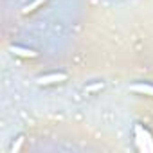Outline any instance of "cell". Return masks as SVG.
Returning <instances> with one entry per match:
<instances>
[{"label": "cell", "mask_w": 153, "mask_h": 153, "mask_svg": "<svg viewBox=\"0 0 153 153\" xmlns=\"http://www.w3.org/2000/svg\"><path fill=\"white\" fill-rule=\"evenodd\" d=\"M133 133H135V144L142 153H153V135L149 133V130H146L142 124H135L133 126Z\"/></svg>", "instance_id": "1"}, {"label": "cell", "mask_w": 153, "mask_h": 153, "mask_svg": "<svg viewBox=\"0 0 153 153\" xmlns=\"http://www.w3.org/2000/svg\"><path fill=\"white\" fill-rule=\"evenodd\" d=\"M67 79V74L63 72H51V74H43L36 78V83L40 87H47V85H54V83H61Z\"/></svg>", "instance_id": "2"}, {"label": "cell", "mask_w": 153, "mask_h": 153, "mask_svg": "<svg viewBox=\"0 0 153 153\" xmlns=\"http://www.w3.org/2000/svg\"><path fill=\"white\" fill-rule=\"evenodd\" d=\"M9 51H11L15 56H20V58H36V56H38L36 51L27 49V47H22V45H11Z\"/></svg>", "instance_id": "3"}, {"label": "cell", "mask_w": 153, "mask_h": 153, "mask_svg": "<svg viewBox=\"0 0 153 153\" xmlns=\"http://www.w3.org/2000/svg\"><path fill=\"white\" fill-rule=\"evenodd\" d=\"M130 90L137 92V94H142V96L153 97V85H149V83H135V85L130 87Z\"/></svg>", "instance_id": "4"}, {"label": "cell", "mask_w": 153, "mask_h": 153, "mask_svg": "<svg viewBox=\"0 0 153 153\" xmlns=\"http://www.w3.org/2000/svg\"><path fill=\"white\" fill-rule=\"evenodd\" d=\"M45 2H47V0H33V2H29V4L22 9V13H24V15H29V13H33L34 9H38V7H40L42 4H45Z\"/></svg>", "instance_id": "5"}, {"label": "cell", "mask_w": 153, "mask_h": 153, "mask_svg": "<svg viewBox=\"0 0 153 153\" xmlns=\"http://www.w3.org/2000/svg\"><path fill=\"white\" fill-rule=\"evenodd\" d=\"M24 140H25V139L20 135V137H18V139L13 142V146H11V153H18V151L22 149V146H24Z\"/></svg>", "instance_id": "6"}, {"label": "cell", "mask_w": 153, "mask_h": 153, "mask_svg": "<svg viewBox=\"0 0 153 153\" xmlns=\"http://www.w3.org/2000/svg\"><path fill=\"white\" fill-rule=\"evenodd\" d=\"M103 88V83H97V85H92V87H87V92H94V90H99Z\"/></svg>", "instance_id": "7"}]
</instances>
